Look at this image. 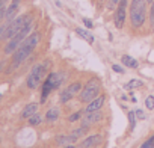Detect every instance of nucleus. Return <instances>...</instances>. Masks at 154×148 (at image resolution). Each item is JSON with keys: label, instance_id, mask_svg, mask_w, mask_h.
I'll list each match as a JSON object with an SVG mask.
<instances>
[{"label": "nucleus", "instance_id": "39448f33", "mask_svg": "<svg viewBox=\"0 0 154 148\" xmlns=\"http://www.w3.org/2000/svg\"><path fill=\"white\" fill-rule=\"evenodd\" d=\"M30 18H32L30 15H20V17H17V18L8 21V26H6L3 39H11V38H14V36L24 27V24H26Z\"/></svg>", "mask_w": 154, "mask_h": 148}, {"label": "nucleus", "instance_id": "7c9ffc66", "mask_svg": "<svg viewBox=\"0 0 154 148\" xmlns=\"http://www.w3.org/2000/svg\"><path fill=\"white\" fill-rule=\"evenodd\" d=\"M136 116H137L139 119H145V113H143L142 110H136Z\"/></svg>", "mask_w": 154, "mask_h": 148}, {"label": "nucleus", "instance_id": "393cba45", "mask_svg": "<svg viewBox=\"0 0 154 148\" xmlns=\"http://www.w3.org/2000/svg\"><path fill=\"white\" fill-rule=\"evenodd\" d=\"M140 148H154V136H151L146 142H143V145H140Z\"/></svg>", "mask_w": 154, "mask_h": 148}, {"label": "nucleus", "instance_id": "473e14b6", "mask_svg": "<svg viewBox=\"0 0 154 148\" xmlns=\"http://www.w3.org/2000/svg\"><path fill=\"white\" fill-rule=\"evenodd\" d=\"M20 2H21V0H12V2H11V3H15V5H20Z\"/></svg>", "mask_w": 154, "mask_h": 148}, {"label": "nucleus", "instance_id": "4be33fe9", "mask_svg": "<svg viewBox=\"0 0 154 148\" xmlns=\"http://www.w3.org/2000/svg\"><path fill=\"white\" fill-rule=\"evenodd\" d=\"M145 106H146L148 110H152V109H154V97H152V95H148V97H146Z\"/></svg>", "mask_w": 154, "mask_h": 148}, {"label": "nucleus", "instance_id": "72a5a7b5", "mask_svg": "<svg viewBox=\"0 0 154 148\" xmlns=\"http://www.w3.org/2000/svg\"><path fill=\"white\" fill-rule=\"evenodd\" d=\"M63 148H75L74 145H68V146H63Z\"/></svg>", "mask_w": 154, "mask_h": 148}, {"label": "nucleus", "instance_id": "9b49d317", "mask_svg": "<svg viewBox=\"0 0 154 148\" xmlns=\"http://www.w3.org/2000/svg\"><path fill=\"white\" fill-rule=\"evenodd\" d=\"M103 103H104V95H98L97 98H94V100L89 103V106H86L85 112H94V110H100V109H101V106H103Z\"/></svg>", "mask_w": 154, "mask_h": 148}, {"label": "nucleus", "instance_id": "423d86ee", "mask_svg": "<svg viewBox=\"0 0 154 148\" xmlns=\"http://www.w3.org/2000/svg\"><path fill=\"white\" fill-rule=\"evenodd\" d=\"M60 83H62V76H60V74H57V72H50L48 76H47V79H45V82H44V85H42L41 101L44 103V101L47 100L48 94H50L53 89L59 88V85H60Z\"/></svg>", "mask_w": 154, "mask_h": 148}, {"label": "nucleus", "instance_id": "e433bc0d", "mask_svg": "<svg viewBox=\"0 0 154 148\" xmlns=\"http://www.w3.org/2000/svg\"><path fill=\"white\" fill-rule=\"evenodd\" d=\"M0 100H2V94H0Z\"/></svg>", "mask_w": 154, "mask_h": 148}, {"label": "nucleus", "instance_id": "6ab92c4d", "mask_svg": "<svg viewBox=\"0 0 154 148\" xmlns=\"http://www.w3.org/2000/svg\"><path fill=\"white\" fill-rule=\"evenodd\" d=\"M80 88H82V85L80 83H72V85H69L68 88H66V91L69 92V94H77V92H79L80 91Z\"/></svg>", "mask_w": 154, "mask_h": 148}, {"label": "nucleus", "instance_id": "412c9836", "mask_svg": "<svg viewBox=\"0 0 154 148\" xmlns=\"http://www.w3.org/2000/svg\"><path fill=\"white\" fill-rule=\"evenodd\" d=\"M128 122H130V127H131V130L134 128V125H136V112H128Z\"/></svg>", "mask_w": 154, "mask_h": 148}, {"label": "nucleus", "instance_id": "f3484780", "mask_svg": "<svg viewBox=\"0 0 154 148\" xmlns=\"http://www.w3.org/2000/svg\"><path fill=\"white\" fill-rule=\"evenodd\" d=\"M77 139L71 134V136H57L56 137V142L57 143H66V142H75Z\"/></svg>", "mask_w": 154, "mask_h": 148}, {"label": "nucleus", "instance_id": "9d476101", "mask_svg": "<svg viewBox=\"0 0 154 148\" xmlns=\"http://www.w3.org/2000/svg\"><path fill=\"white\" fill-rule=\"evenodd\" d=\"M101 142V136L100 134H92L89 137H86L83 142H80L79 148H94L95 145H98Z\"/></svg>", "mask_w": 154, "mask_h": 148}, {"label": "nucleus", "instance_id": "ddd939ff", "mask_svg": "<svg viewBox=\"0 0 154 148\" xmlns=\"http://www.w3.org/2000/svg\"><path fill=\"white\" fill-rule=\"evenodd\" d=\"M59 115H60L59 107H51V109H48L47 113H45V121H47V122H53V121H56V119L59 118Z\"/></svg>", "mask_w": 154, "mask_h": 148}, {"label": "nucleus", "instance_id": "1a4fd4ad", "mask_svg": "<svg viewBox=\"0 0 154 148\" xmlns=\"http://www.w3.org/2000/svg\"><path fill=\"white\" fill-rule=\"evenodd\" d=\"M103 118V113L100 110H94V112H86V115H83L82 118V127H88L97 121H100Z\"/></svg>", "mask_w": 154, "mask_h": 148}, {"label": "nucleus", "instance_id": "0eeeda50", "mask_svg": "<svg viewBox=\"0 0 154 148\" xmlns=\"http://www.w3.org/2000/svg\"><path fill=\"white\" fill-rule=\"evenodd\" d=\"M100 94V83L97 79H92L88 82V85L83 88V91L80 92V101L83 103H91L94 98H97Z\"/></svg>", "mask_w": 154, "mask_h": 148}, {"label": "nucleus", "instance_id": "7ed1b4c3", "mask_svg": "<svg viewBox=\"0 0 154 148\" xmlns=\"http://www.w3.org/2000/svg\"><path fill=\"white\" fill-rule=\"evenodd\" d=\"M32 26H33V21H32V18L24 24V27L14 36V38H11L9 39V42L6 44V47H5V53L6 54H11V53H14L20 45H21V42L29 36V33H30V30H32Z\"/></svg>", "mask_w": 154, "mask_h": 148}, {"label": "nucleus", "instance_id": "c9c22d12", "mask_svg": "<svg viewBox=\"0 0 154 148\" xmlns=\"http://www.w3.org/2000/svg\"><path fill=\"white\" fill-rule=\"evenodd\" d=\"M146 2H149V3H152V2H154V0H146Z\"/></svg>", "mask_w": 154, "mask_h": 148}, {"label": "nucleus", "instance_id": "dca6fc26", "mask_svg": "<svg viewBox=\"0 0 154 148\" xmlns=\"http://www.w3.org/2000/svg\"><path fill=\"white\" fill-rule=\"evenodd\" d=\"M142 85H143L142 80H139V79H131V80L125 85V89H136V88H140Z\"/></svg>", "mask_w": 154, "mask_h": 148}, {"label": "nucleus", "instance_id": "f257e3e1", "mask_svg": "<svg viewBox=\"0 0 154 148\" xmlns=\"http://www.w3.org/2000/svg\"><path fill=\"white\" fill-rule=\"evenodd\" d=\"M38 42H39V33H38V32L30 33V35L21 42V45L14 51L12 65H11V69H9V71H12L14 68H17L20 63H23V62L32 54V51L35 50V47H36Z\"/></svg>", "mask_w": 154, "mask_h": 148}, {"label": "nucleus", "instance_id": "f8f14e48", "mask_svg": "<svg viewBox=\"0 0 154 148\" xmlns=\"http://www.w3.org/2000/svg\"><path fill=\"white\" fill-rule=\"evenodd\" d=\"M36 110H38V104H36V103L27 104V106L23 109V112H21V118H23V119H29L32 115L36 113Z\"/></svg>", "mask_w": 154, "mask_h": 148}, {"label": "nucleus", "instance_id": "bb28decb", "mask_svg": "<svg viewBox=\"0 0 154 148\" xmlns=\"http://www.w3.org/2000/svg\"><path fill=\"white\" fill-rule=\"evenodd\" d=\"M112 69L115 71V72H119V74H124V68L122 66H119V65H112Z\"/></svg>", "mask_w": 154, "mask_h": 148}, {"label": "nucleus", "instance_id": "2eb2a0df", "mask_svg": "<svg viewBox=\"0 0 154 148\" xmlns=\"http://www.w3.org/2000/svg\"><path fill=\"white\" fill-rule=\"evenodd\" d=\"M121 60H122V63H124L125 66H128V68H137V62H136L131 56L124 54V56L121 57Z\"/></svg>", "mask_w": 154, "mask_h": 148}, {"label": "nucleus", "instance_id": "b1692460", "mask_svg": "<svg viewBox=\"0 0 154 148\" xmlns=\"http://www.w3.org/2000/svg\"><path fill=\"white\" fill-rule=\"evenodd\" d=\"M85 131H86V127H80V128H75V130L72 131V136H74V137L77 139V137H80V136H82V134H83Z\"/></svg>", "mask_w": 154, "mask_h": 148}, {"label": "nucleus", "instance_id": "4468645a", "mask_svg": "<svg viewBox=\"0 0 154 148\" xmlns=\"http://www.w3.org/2000/svg\"><path fill=\"white\" fill-rule=\"evenodd\" d=\"M75 33L79 35L80 38H83V39H86L89 44H94V36L88 32V30H85V29H82V27H77L75 29Z\"/></svg>", "mask_w": 154, "mask_h": 148}, {"label": "nucleus", "instance_id": "cd10ccee", "mask_svg": "<svg viewBox=\"0 0 154 148\" xmlns=\"http://www.w3.org/2000/svg\"><path fill=\"white\" fill-rule=\"evenodd\" d=\"M149 20H151V26L154 27V2L151 3V14H149Z\"/></svg>", "mask_w": 154, "mask_h": 148}, {"label": "nucleus", "instance_id": "c85d7f7f", "mask_svg": "<svg viewBox=\"0 0 154 148\" xmlns=\"http://www.w3.org/2000/svg\"><path fill=\"white\" fill-rule=\"evenodd\" d=\"M83 24H85L86 27H89V29H91V27H94V24H92V21H91L89 18H83Z\"/></svg>", "mask_w": 154, "mask_h": 148}, {"label": "nucleus", "instance_id": "c756f323", "mask_svg": "<svg viewBox=\"0 0 154 148\" xmlns=\"http://www.w3.org/2000/svg\"><path fill=\"white\" fill-rule=\"evenodd\" d=\"M6 26H8V23L6 24H3L2 27H0V39L3 38V35H5V30H6Z\"/></svg>", "mask_w": 154, "mask_h": 148}, {"label": "nucleus", "instance_id": "a878e982", "mask_svg": "<svg viewBox=\"0 0 154 148\" xmlns=\"http://www.w3.org/2000/svg\"><path fill=\"white\" fill-rule=\"evenodd\" d=\"M118 3H119V0H109V3H107V9H116V6H118Z\"/></svg>", "mask_w": 154, "mask_h": 148}, {"label": "nucleus", "instance_id": "a211bd4d", "mask_svg": "<svg viewBox=\"0 0 154 148\" xmlns=\"http://www.w3.org/2000/svg\"><path fill=\"white\" fill-rule=\"evenodd\" d=\"M41 122H42V116L38 115V113H35V115H32V116L29 118V124H30V125H38V124H41Z\"/></svg>", "mask_w": 154, "mask_h": 148}, {"label": "nucleus", "instance_id": "5701e85b", "mask_svg": "<svg viewBox=\"0 0 154 148\" xmlns=\"http://www.w3.org/2000/svg\"><path fill=\"white\" fill-rule=\"evenodd\" d=\"M82 115H83V112H75V113H72V115L68 116V121H69V122H75V121L80 119Z\"/></svg>", "mask_w": 154, "mask_h": 148}, {"label": "nucleus", "instance_id": "2f4dec72", "mask_svg": "<svg viewBox=\"0 0 154 148\" xmlns=\"http://www.w3.org/2000/svg\"><path fill=\"white\" fill-rule=\"evenodd\" d=\"M5 14H6V9L3 8L2 11H0V20H2V18H5Z\"/></svg>", "mask_w": 154, "mask_h": 148}, {"label": "nucleus", "instance_id": "aec40b11", "mask_svg": "<svg viewBox=\"0 0 154 148\" xmlns=\"http://www.w3.org/2000/svg\"><path fill=\"white\" fill-rule=\"evenodd\" d=\"M72 97H74V95H72V94H69V92L65 89V91L60 94V103H66V101H68V100H71Z\"/></svg>", "mask_w": 154, "mask_h": 148}, {"label": "nucleus", "instance_id": "6e6552de", "mask_svg": "<svg viewBox=\"0 0 154 148\" xmlns=\"http://www.w3.org/2000/svg\"><path fill=\"white\" fill-rule=\"evenodd\" d=\"M125 8H127V0H119L115 12V26L116 29H122L125 21Z\"/></svg>", "mask_w": 154, "mask_h": 148}, {"label": "nucleus", "instance_id": "20e7f679", "mask_svg": "<svg viewBox=\"0 0 154 148\" xmlns=\"http://www.w3.org/2000/svg\"><path fill=\"white\" fill-rule=\"evenodd\" d=\"M48 62H42V63H38L32 68V71L29 72V76H27V88L29 89H35L41 85L44 76H45V72H47V68H48Z\"/></svg>", "mask_w": 154, "mask_h": 148}, {"label": "nucleus", "instance_id": "f704fd0d", "mask_svg": "<svg viewBox=\"0 0 154 148\" xmlns=\"http://www.w3.org/2000/svg\"><path fill=\"white\" fill-rule=\"evenodd\" d=\"M2 68H3V62H0V71H2Z\"/></svg>", "mask_w": 154, "mask_h": 148}, {"label": "nucleus", "instance_id": "f03ea898", "mask_svg": "<svg viewBox=\"0 0 154 148\" xmlns=\"http://www.w3.org/2000/svg\"><path fill=\"white\" fill-rule=\"evenodd\" d=\"M146 0H131L130 6V20L133 27H140L145 21V14H146Z\"/></svg>", "mask_w": 154, "mask_h": 148}]
</instances>
